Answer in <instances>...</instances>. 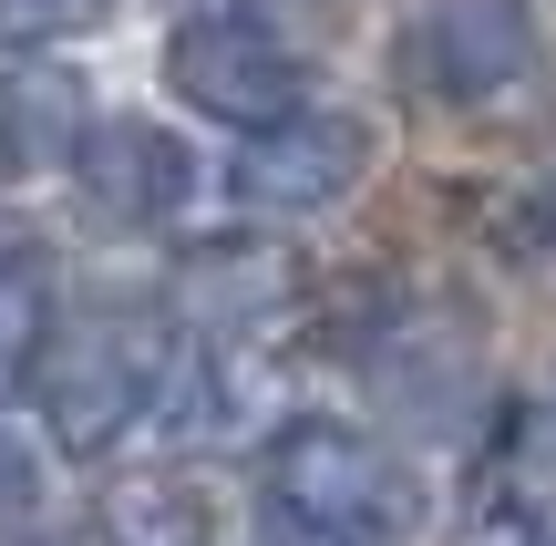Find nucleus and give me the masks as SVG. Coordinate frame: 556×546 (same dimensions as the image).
<instances>
[{"label": "nucleus", "mask_w": 556, "mask_h": 546, "mask_svg": "<svg viewBox=\"0 0 556 546\" xmlns=\"http://www.w3.org/2000/svg\"><path fill=\"white\" fill-rule=\"evenodd\" d=\"M495 238H505V247H526V258H556V176H546V186H526V206H505Z\"/></svg>", "instance_id": "obj_13"}, {"label": "nucleus", "mask_w": 556, "mask_h": 546, "mask_svg": "<svg viewBox=\"0 0 556 546\" xmlns=\"http://www.w3.org/2000/svg\"><path fill=\"white\" fill-rule=\"evenodd\" d=\"M258 546H361V536H340V526H309V516L268 506V516H258Z\"/></svg>", "instance_id": "obj_15"}, {"label": "nucleus", "mask_w": 556, "mask_h": 546, "mask_svg": "<svg viewBox=\"0 0 556 546\" xmlns=\"http://www.w3.org/2000/svg\"><path fill=\"white\" fill-rule=\"evenodd\" d=\"M392 62L433 103H484L536 62V21H526V0H413Z\"/></svg>", "instance_id": "obj_3"}, {"label": "nucleus", "mask_w": 556, "mask_h": 546, "mask_svg": "<svg viewBox=\"0 0 556 546\" xmlns=\"http://www.w3.org/2000/svg\"><path fill=\"white\" fill-rule=\"evenodd\" d=\"M206 11H248V0H206Z\"/></svg>", "instance_id": "obj_16"}, {"label": "nucleus", "mask_w": 556, "mask_h": 546, "mask_svg": "<svg viewBox=\"0 0 556 546\" xmlns=\"http://www.w3.org/2000/svg\"><path fill=\"white\" fill-rule=\"evenodd\" d=\"M73 186H83V217H93L103 238H144V227H165L197 196V155H186L165 124L124 114V124H93V135H83Z\"/></svg>", "instance_id": "obj_6"}, {"label": "nucleus", "mask_w": 556, "mask_h": 546, "mask_svg": "<svg viewBox=\"0 0 556 546\" xmlns=\"http://www.w3.org/2000/svg\"><path fill=\"white\" fill-rule=\"evenodd\" d=\"M454 546H556V516H536L526 495H475Z\"/></svg>", "instance_id": "obj_12"}, {"label": "nucleus", "mask_w": 556, "mask_h": 546, "mask_svg": "<svg viewBox=\"0 0 556 546\" xmlns=\"http://www.w3.org/2000/svg\"><path fill=\"white\" fill-rule=\"evenodd\" d=\"M31 495H41V485H31V454L0 433V536H21V526H31Z\"/></svg>", "instance_id": "obj_14"}, {"label": "nucleus", "mask_w": 556, "mask_h": 546, "mask_svg": "<svg viewBox=\"0 0 556 546\" xmlns=\"http://www.w3.org/2000/svg\"><path fill=\"white\" fill-rule=\"evenodd\" d=\"M93 21H114V0H0V52H52V41H83Z\"/></svg>", "instance_id": "obj_11"}, {"label": "nucleus", "mask_w": 556, "mask_h": 546, "mask_svg": "<svg viewBox=\"0 0 556 546\" xmlns=\"http://www.w3.org/2000/svg\"><path fill=\"white\" fill-rule=\"evenodd\" d=\"M165 371H176V330L144 300H93L73 320H52L41 351V423L62 454H114L144 412L165 403Z\"/></svg>", "instance_id": "obj_1"}, {"label": "nucleus", "mask_w": 556, "mask_h": 546, "mask_svg": "<svg viewBox=\"0 0 556 546\" xmlns=\"http://www.w3.org/2000/svg\"><path fill=\"white\" fill-rule=\"evenodd\" d=\"M186 309H197L217 341H238V330H258L289 309V258L278 247H186Z\"/></svg>", "instance_id": "obj_8"}, {"label": "nucleus", "mask_w": 556, "mask_h": 546, "mask_svg": "<svg viewBox=\"0 0 556 546\" xmlns=\"http://www.w3.org/2000/svg\"><path fill=\"white\" fill-rule=\"evenodd\" d=\"M41 351H52V289L21 247H0V403L41 382Z\"/></svg>", "instance_id": "obj_10"}, {"label": "nucleus", "mask_w": 556, "mask_h": 546, "mask_svg": "<svg viewBox=\"0 0 556 546\" xmlns=\"http://www.w3.org/2000/svg\"><path fill=\"white\" fill-rule=\"evenodd\" d=\"M83 546H217V536H206V506H197L186 474H124L93 506V536Z\"/></svg>", "instance_id": "obj_9"}, {"label": "nucleus", "mask_w": 556, "mask_h": 546, "mask_svg": "<svg viewBox=\"0 0 556 546\" xmlns=\"http://www.w3.org/2000/svg\"><path fill=\"white\" fill-rule=\"evenodd\" d=\"M165 82H176L197 114L238 124V135H268V124L299 114V62L278 52L248 11H197L165 41Z\"/></svg>", "instance_id": "obj_4"}, {"label": "nucleus", "mask_w": 556, "mask_h": 546, "mask_svg": "<svg viewBox=\"0 0 556 546\" xmlns=\"http://www.w3.org/2000/svg\"><path fill=\"white\" fill-rule=\"evenodd\" d=\"M83 82L73 73H11L0 82V176H52V165L83 155Z\"/></svg>", "instance_id": "obj_7"}, {"label": "nucleus", "mask_w": 556, "mask_h": 546, "mask_svg": "<svg viewBox=\"0 0 556 546\" xmlns=\"http://www.w3.org/2000/svg\"><path fill=\"white\" fill-rule=\"evenodd\" d=\"M361 165H371V135H361L351 114H309V103H299L289 124H268V135L238 144L227 186H238V206H258V217H319V206H340L361 186Z\"/></svg>", "instance_id": "obj_5"}, {"label": "nucleus", "mask_w": 556, "mask_h": 546, "mask_svg": "<svg viewBox=\"0 0 556 546\" xmlns=\"http://www.w3.org/2000/svg\"><path fill=\"white\" fill-rule=\"evenodd\" d=\"M268 506L309 516V526H340L361 546H402L422 516V485L381 433L361 423H278L268 444Z\"/></svg>", "instance_id": "obj_2"}]
</instances>
